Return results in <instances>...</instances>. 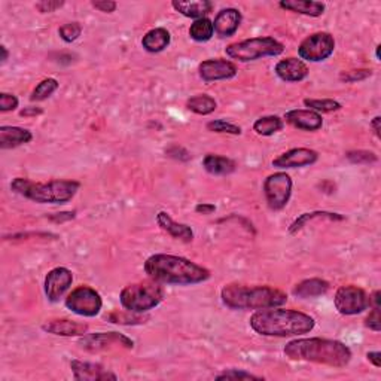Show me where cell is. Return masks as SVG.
<instances>
[{
	"label": "cell",
	"instance_id": "1f68e13d",
	"mask_svg": "<svg viewBox=\"0 0 381 381\" xmlns=\"http://www.w3.org/2000/svg\"><path fill=\"white\" fill-rule=\"evenodd\" d=\"M304 106L317 114H332V112L341 110V103L334 99H304Z\"/></svg>",
	"mask_w": 381,
	"mask_h": 381
},
{
	"label": "cell",
	"instance_id": "4fadbf2b",
	"mask_svg": "<svg viewBox=\"0 0 381 381\" xmlns=\"http://www.w3.org/2000/svg\"><path fill=\"white\" fill-rule=\"evenodd\" d=\"M236 63L225 58H209L198 64V75L204 82L228 81L237 76Z\"/></svg>",
	"mask_w": 381,
	"mask_h": 381
},
{
	"label": "cell",
	"instance_id": "c3c4849f",
	"mask_svg": "<svg viewBox=\"0 0 381 381\" xmlns=\"http://www.w3.org/2000/svg\"><path fill=\"white\" fill-rule=\"evenodd\" d=\"M367 359H368L376 368H380V367H381V353H380V352H368V353H367Z\"/></svg>",
	"mask_w": 381,
	"mask_h": 381
},
{
	"label": "cell",
	"instance_id": "836d02e7",
	"mask_svg": "<svg viewBox=\"0 0 381 381\" xmlns=\"http://www.w3.org/2000/svg\"><path fill=\"white\" fill-rule=\"evenodd\" d=\"M106 319L112 323L116 325H142L145 323L146 317H143L142 315L137 313H132V311H112L106 316Z\"/></svg>",
	"mask_w": 381,
	"mask_h": 381
},
{
	"label": "cell",
	"instance_id": "44dd1931",
	"mask_svg": "<svg viewBox=\"0 0 381 381\" xmlns=\"http://www.w3.org/2000/svg\"><path fill=\"white\" fill-rule=\"evenodd\" d=\"M158 227L166 231L173 238L184 241V243H190L194 240V231L186 223H179L167 212H160L157 214Z\"/></svg>",
	"mask_w": 381,
	"mask_h": 381
},
{
	"label": "cell",
	"instance_id": "e575fe53",
	"mask_svg": "<svg viewBox=\"0 0 381 381\" xmlns=\"http://www.w3.org/2000/svg\"><path fill=\"white\" fill-rule=\"evenodd\" d=\"M206 128L209 130L212 133H218V134H231V136H240L241 134V127L230 123L227 119H213L207 123Z\"/></svg>",
	"mask_w": 381,
	"mask_h": 381
},
{
	"label": "cell",
	"instance_id": "277c9868",
	"mask_svg": "<svg viewBox=\"0 0 381 381\" xmlns=\"http://www.w3.org/2000/svg\"><path fill=\"white\" fill-rule=\"evenodd\" d=\"M223 306L231 310H264L282 307L288 301V295L273 286H247L228 283L221 291Z\"/></svg>",
	"mask_w": 381,
	"mask_h": 381
},
{
	"label": "cell",
	"instance_id": "5bb4252c",
	"mask_svg": "<svg viewBox=\"0 0 381 381\" xmlns=\"http://www.w3.org/2000/svg\"><path fill=\"white\" fill-rule=\"evenodd\" d=\"M73 283V273L66 267H56L45 275V295L49 302H57L71 289Z\"/></svg>",
	"mask_w": 381,
	"mask_h": 381
},
{
	"label": "cell",
	"instance_id": "681fc988",
	"mask_svg": "<svg viewBox=\"0 0 381 381\" xmlns=\"http://www.w3.org/2000/svg\"><path fill=\"white\" fill-rule=\"evenodd\" d=\"M371 128L374 130V134H376V137H378L380 138V132H381V116H376L374 119L371 121Z\"/></svg>",
	"mask_w": 381,
	"mask_h": 381
},
{
	"label": "cell",
	"instance_id": "7bdbcfd3",
	"mask_svg": "<svg viewBox=\"0 0 381 381\" xmlns=\"http://www.w3.org/2000/svg\"><path fill=\"white\" fill-rule=\"evenodd\" d=\"M91 6L94 10H97L100 12H105V14H112L116 11L118 3L114 2V0H93Z\"/></svg>",
	"mask_w": 381,
	"mask_h": 381
},
{
	"label": "cell",
	"instance_id": "9a60e30c",
	"mask_svg": "<svg viewBox=\"0 0 381 381\" xmlns=\"http://www.w3.org/2000/svg\"><path fill=\"white\" fill-rule=\"evenodd\" d=\"M319 160V153L310 148H293L283 152L273 160V167L277 169H301L313 166Z\"/></svg>",
	"mask_w": 381,
	"mask_h": 381
},
{
	"label": "cell",
	"instance_id": "83f0119b",
	"mask_svg": "<svg viewBox=\"0 0 381 381\" xmlns=\"http://www.w3.org/2000/svg\"><path fill=\"white\" fill-rule=\"evenodd\" d=\"M315 219H328V221H344L345 218L340 213H332V212H325V210H316V212H308V213H302L299 214L298 218L293 221L289 225V234H297L299 232L302 228L306 227V225L310 221H315Z\"/></svg>",
	"mask_w": 381,
	"mask_h": 381
},
{
	"label": "cell",
	"instance_id": "8fae6325",
	"mask_svg": "<svg viewBox=\"0 0 381 381\" xmlns=\"http://www.w3.org/2000/svg\"><path fill=\"white\" fill-rule=\"evenodd\" d=\"M293 182L292 177L284 171H275L264 180V195L268 207L279 212L288 206L292 195Z\"/></svg>",
	"mask_w": 381,
	"mask_h": 381
},
{
	"label": "cell",
	"instance_id": "7dc6e473",
	"mask_svg": "<svg viewBox=\"0 0 381 381\" xmlns=\"http://www.w3.org/2000/svg\"><path fill=\"white\" fill-rule=\"evenodd\" d=\"M195 212L198 214H212L216 212V206L212 203H200L195 206Z\"/></svg>",
	"mask_w": 381,
	"mask_h": 381
},
{
	"label": "cell",
	"instance_id": "d4e9b609",
	"mask_svg": "<svg viewBox=\"0 0 381 381\" xmlns=\"http://www.w3.org/2000/svg\"><path fill=\"white\" fill-rule=\"evenodd\" d=\"M329 288H331V284H329L326 280L315 277V279H306L295 284L292 293L297 298L308 299V298H317L325 295V293L329 291Z\"/></svg>",
	"mask_w": 381,
	"mask_h": 381
},
{
	"label": "cell",
	"instance_id": "f907efd6",
	"mask_svg": "<svg viewBox=\"0 0 381 381\" xmlns=\"http://www.w3.org/2000/svg\"><path fill=\"white\" fill-rule=\"evenodd\" d=\"M371 298V307H380L381 306V292L376 291L372 295H369Z\"/></svg>",
	"mask_w": 381,
	"mask_h": 381
},
{
	"label": "cell",
	"instance_id": "e0dca14e",
	"mask_svg": "<svg viewBox=\"0 0 381 381\" xmlns=\"http://www.w3.org/2000/svg\"><path fill=\"white\" fill-rule=\"evenodd\" d=\"M286 123L302 132H317L323 127V118L310 109H292L284 114Z\"/></svg>",
	"mask_w": 381,
	"mask_h": 381
},
{
	"label": "cell",
	"instance_id": "7c38bea8",
	"mask_svg": "<svg viewBox=\"0 0 381 381\" xmlns=\"http://www.w3.org/2000/svg\"><path fill=\"white\" fill-rule=\"evenodd\" d=\"M84 350L88 352H101L110 347H124V349H133L134 341L128 339L127 335L119 332H94V334H85L81 336L79 343Z\"/></svg>",
	"mask_w": 381,
	"mask_h": 381
},
{
	"label": "cell",
	"instance_id": "ffe728a7",
	"mask_svg": "<svg viewBox=\"0 0 381 381\" xmlns=\"http://www.w3.org/2000/svg\"><path fill=\"white\" fill-rule=\"evenodd\" d=\"M42 331L57 336H84L88 334V325L69 319H51L42 325Z\"/></svg>",
	"mask_w": 381,
	"mask_h": 381
},
{
	"label": "cell",
	"instance_id": "b9f144b4",
	"mask_svg": "<svg viewBox=\"0 0 381 381\" xmlns=\"http://www.w3.org/2000/svg\"><path fill=\"white\" fill-rule=\"evenodd\" d=\"M36 10L42 14H49V12H54L57 10H60V8H63L64 6V2L62 0V2H58V0H42V2H38L36 5Z\"/></svg>",
	"mask_w": 381,
	"mask_h": 381
},
{
	"label": "cell",
	"instance_id": "ac0fdd59",
	"mask_svg": "<svg viewBox=\"0 0 381 381\" xmlns=\"http://www.w3.org/2000/svg\"><path fill=\"white\" fill-rule=\"evenodd\" d=\"M241 20H243V16H241V12L236 10V8H223L214 16V33L222 39L231 38L237 33Z\"/></svg>",
	"mask_w": 381,
	"mask_h": 381
},
{
	"label": "cell",
	"instance_id": "d590c367",
	"mask_svg": "<svg viewBox=\"0 0 381 381\" xmlns=\"http://www.w3.org/2000/svg\"><path fill=\"white\" fill-rule=\"evenodd\" d=\"M81 33H82V25L77 21L66 23L58 29V36L62 38V40H64L66 43L75 42L77 38L81 36Z\"/></svg>",
	"mask_w": 381,
	"mask_h": 381
},
{
	"label": "cell",
	"instance_id": "603a6c76",
	"mask_svg": "<svg viewBox=\"0 0 381 381\" xmlns=\"http://www.w3.org/2000/svg\"><path fill=\"white\" fill-rule=\"evenodd\" d=\"M171 6L176 12L186 16V19L194 20L206 19V15L212 12L213 10V3L210 0H190V2L189 0L188 2H184V0H173Z\"/></svg>",
	"mask_w": 381,
	"mask_h": 381
},
{
	"label": "cell",
	"instance_id": "d6986e66",
	"mask_svg": "<svg viewBox=\"0 0 381 381\" xmlns=\"http://www.w3.org/2000/svg\"><path fill=\"white\" fill-rule=\"evenodd\" d=\"M274 72L284 82H301L308 76L310 71L302 60L289 57L280 60V62L275 64Z\"/></svg>",
	"mask_w": 381,
	"mask_h": 381
},
{
	"label": "cell",
	"instance_id": "f5cc1de1",
	"mask_svg": "<svg viewBox=\"0 0 381 381\" xmlns=\"http://www.w3.org/2000/svg\"><path fill=\"white\" fill-rule=\"evenodd\" d=\"M380 45H377V48H376V57H377V60L380 62Z\"/></svg>",
	"mask_w": 381,
	"mask_h": 381
},
{
	"label": "cell",
	"instance_id": "f546056e",
	"mask_svg": "<svg viewBox=\"0 0 381 381\" xmlns=\"http://www.w3.org/2000/svg\"><path fill=\"white\" fill-rule=\"evenodd\" d=\"M284 127L283 119L277 115H267V116H261L258 118L254 123V132L258 136L262 137H270L275 133L282 132Z\"/></svg>",
	"mask_w": 381,
	"mask_h": 381
},
{
	"label": "cell",
	"instance_id": "484cf974",
	"mask_svg": "<svg viewBox=\"0 0 381 381\" xmlns=\"http://www.w3.org/2000/svg\"><path fill=\"white\" fill-rule=\"evenodd\" d=\"M171 42L170 32L164 27H155L146 34L142 39V47L145 51H148L151 54H158L161 51L166 49Z\"/></svg>",
	"mask_w": 381,
	"mask_h": 381
},
{
	"label": "cell",
	"instance_id": "4316f807",
	"mask_svg": "<svg viewBox=\"0 0 381 381\" xmlns=\"http://www.w3.org/2000/svg\"><path fill=\"white\" fill-rule=\"evenodd\" d=\"M203 167L207 173H210L213 176H225V175H231L232 171H236L237 164L231 158L222 157V155L207 153L203 158Z\"/></svg>",
	"mask_w": 381,
	"mask_h": 381
},
{
	"label": "cell",
	"instance_id": "3957f363",
	"mask_svg": "<svg viewBox=\"0 0 381 381\" xmlns=\"http://www.w3.org/2000/svg\"><path fill=\"white\" fill-rule=\"evenodd\" d=\"M283 352L291 360L313 362L332 368L347 367L353 358L349 345L339 340L319 339V336L292 340L284 345Z\"/></svg>",
	"mask_w": 381,
	"mask_h": 381
},
{
	"label": "cell",
	"instance_id": "cb8c5ba5",
	"mask_svg": "<svg viewBox=\"0 0 381 381\" xmlns=\"http://www.w3.org/2000/svg\"><path fill=\"white\" fill-rule=\"evenodd\" d=\"M279 6L284 11L313 16V19L322 16L326 10L323 2H316V0H282Z\"/></svg>",
	"mask_w": 381,
	"mask_h": 381
},
{
	"label": "cell",
	"instance_id": "30bf717a",
	"mask_svg": "<svg viewBox=\"0 0 381 381\" xmlns=\"http://www.w3.org/2000/svg\"><path fill=\"white\" fill-rule=\"evenodd\" d=\"M334 304L343 316H356L371 307V298L365 289L354 284H345L335 292Z\"/></svg>",
	"mask_w": 381,
	"mask_h": 381
},
{
	"label": "cell",
	"instance_id": "8d00e7d4",
	"mask_svg": "<svg viewBox=\"0 0 381 381\" xmlns=\"http://www.w3.org/2000/svg\"><path fill=\"white\" fill-rule=\"evenodd\" d=\"M345 158H347L352 164H374L378 161V157L374 152L365 151V149L349 151L345 153Z\"/></svg>",
	"mask_w": 381,
	"mask_h": 381
},
{
	"label": "cell",
	"instance_id": "60d3db41",
	"mask_svg": "<svg viewBox=\"0 0 381 381\" xmlns=\"http://www.w3.org/2000/svg\"><path fill=\"white\" fill-rule=\"evenodd\" d=\"M365 326L371 331L380 332L381 331V317H380V307H372L369 315L365 319Z\"/></svg>",
	"mask_w": 381,
	"mask_h": 381
},
{
	"label": "cell",
	"instance_id": "f1b7e54d",
	"mask_svg": "<svg viewBox=\"0 0 381 381\" xmlns=\"http://www.w3.org/2000/svg\"><path fill=\"white\" fill-rule=\"evenodd\" d=\"M186 108L188 110L193 112V114L206 116L213 114L216 108H218V101H216L209 94H198L194 95V97L188 99Z\"/></svg>",
	"mask_w": 381,
	"mask_h": 381
},
{
	"label": "cell",
	"instance_id": "7a4b0ae2",
	"mask_svg": "<svg viewBox=\"0 0 381 381\" xmlns=\"http://www.w3.org/2000/svg\"><path fill=\"white\" fill-rule=\"evenodd\" d=\"M249 325L258 335L286 339L311 332L316 326V320L298 310L273 307L256 310L250 316Z\"/></svg>",
	"mask_w": 381,
	"mask_h": 381
},
{
	"label": "cell",
	"instance_id": "816d5d0a",
	"mask_svg": "<svg viewBox=\"0 0 381 381\" xmlns=\"http://www.w3.org/2000/svg\"><path fill=\"white\" fill-rule=\"evenodd\" d=\"M0 51H2V64H5L8 62V58H10V51H8V48L5 45L0 47Z\"/></svg>",
	"mask_w": 381,
	"mask_h": 381
},
{
	"label": "cell",
	"instance_id": "5b68a950",
	"mask_svg": "<svg viewBox=\"0 0 381 381\" xmlns=\"http://www.w3.org/2000/svg\"><path fill=\"white\" fill-rule=\"evenodd\" d=\"M79 188V182L64 179L33 182L27 177H15L11 182V189L15 194L39 204H66L76 195Z\"/></svg>",
	"mask_w": 381,
	"mask_h": 381
},
{
	"label": "cell",
	"instance_id": "4dcf8cb0",
	"mask_svg": "<svg viewBox=\"0 0 381 381\" xmlns=\"http://www.w3.org/2000/svg\"><path fill=\"white\" fill-rule=\"evenodd\" d=\"M214 34V29H213V21L206 19H200L195 20L189 27V36L195 42H209Z\"/></svg>",
	"mask_w": 381,
	"mask_h": 381
},
{
	"label": "cell",
	"instance_id": "f6af8a7d",
	"mask_svg": "<svg viewBox=\"0 0 381 381\" xmlns=\"http://www.w3.org/2000/svg\"><path fill=\"white\" fill-rule=\"evenodd\" d=\"M76 218V213L75 212H62V213H54V214H49L48 219L53 221L56 223H63V222H69Z\"/></svg>",
	"mask_w": 381,
	"mask_h": 381
},
{
	"label": "cell",
	"instance_id": "9c48e42d",
	"mask_svg": "<svg viewBox=\"0 0 381 381\" xmlns=\"http://www.w3.org/2000/svg\"><path fill=\"white\" fill-rule=\"evenodd\" d=\"M335 51V39L331 33L317 32L310 34L299 43L298 56L302 62L320 63L325 62L334 54Z\"/></svg>",
	"mask_w": 381,
	"mask_h": 381
},
{
	"label": "cell",
	"instance_id": "7402d4cb",
	"mask_svg": "<svg viewBox=\"0 0 381 381\" xmlns=\"http://www.w3.org/2000/svg\"><path fill=\"white\" fill-rule=\"evenodd\" d=\"M33 140V133L27 128L15 125L0 127V148L14 149L21 145H27Z\"/></svg>",
	"mask_w": 381,
	"mask_h": 381
},
{
	"label": "cell",
	"instance_id": "74e56055",
	"mask_svg": "<svg viewBox=\"0 0 381 381\" xmlns=\"http://www.w3.org/2000/svg\"><path fill=\"white\" fill-rule=\"evenodd\" d=\"M372 76V71L371 69H354V71H347V72H341L340 79L345 84H354V82H360L365 81L368 77Z\"/></svg>",
	"mask_w": 381,
	"mask_h": 381
},
{
	"label": "cell",
	"instance_id": "bcb514c9",
	"mask_svg": "<svg viewBox=\"0 0 381 381\" xmlns=\"http://www.w3.org/2000/svg\"><path fill=\"white\" fill-rule=\"evenodd\" d=\"M43 114V109L42 108H38V106H29V108H24L21 112H20V115L24 116V118H34V116H39Z\"/></svg>",
	"mask_w": 381,
	"mask_h": 381
},
{
	"label": "cell",
	"instance_id": "d6a6232c",
	"mask_svg": "<svg viewBox=\"0 0 381 381\" xmlns=\"http://www.w3.org/2000/svg\"><path fill=\"white\" fill-rule=\"evenodd\" d=\"M58 86H60V84H58L57 79H54V77H45V79L40 81L36 85V88L32 91L30 100L32 101H43V100H47V99H49L51 95H53L58 90Z\"/></svg>",
	"mask_w": 381,
	"mask_h": 381
},
{
	"label": "cell",
	"instance_id": "6da1fadb",
	"mask_svg": "<svg viewBox=\"0 0 381 381\" xmlns=\"http://www.w3.org/2000/svg\"><path fill=\"white\" fill-rule=\"evenodd\" d=\"M145 273L161 284L193 286L210 279V271L184 256L155 254L145 261Z\"/></svg>",
	"mask_w": 381,
	"mask_h": 381
},
{
	"label": "cell",
	"instance_id": "8992f818",
	"mask_svg": "<svg viewBox=\"0 0 381 381\" xmlns=\"http://www.w3.org/2000/svg\"><path fill=\"white\" fill-rule=\"evenodd\" d=\"M164 299V288L152 279L127 284L119 293V302L124 310L143 315L158 307Z\"/></svg>",
	"mask_w": 381,
	"mask_h": 381
},
{
	"label": "cell",
	"instance_id": "52a82bcc",
	"mask_svg": "<svg viewBox=\"0 0 381 381\" xmlns=\"http://www.w3.org/2000/svg\"><path fill=\"white\" fill-rule=\"evenodd\" d=\"M283 51L284 47L282 42L271 36H259L231 43L225 48V54L231 60H236V62L249 63L264 57H277Z\"/></svg>",
	"mask_w": 381,
	"mask_h": 381
},
{
	"label": "cell",
	"instance_id": "ba28073f",
	"mask_svg": "<svg viewBox=\"0 0 381 381\" xmlns=\"http://www.w3.org/2000/svg\"><path fill=\"white\" fill-rule=\"evenodd\" d=\"M64 304L77 316L95 317L103 308V299L100 293L91 286L81 284L69 293Z\"/></svg>",
	"mask_w": 381,
	"mask_h": 381
},
{
	"label": "cell",
	"instance_id": "ee69618b",
	"mask_svg": "<svg viewBox=\"0 0 381 381\" xmlns=\"http://www.w3.org/2000/svg\"><path fill=\"white\" fill-rule=\"evenodd\" d=\"M166 153L169 155V157L175 158V160H180V161L190 160L189 152L185 148H182V146H171V148H169L166 151Z\"/></svg>",
	"mask_w": 381,
	"mask_h": 381
},
{
	"label": "cell",
	"instance_id": "ab89813d",
	"mask_svg": "<svg viewBox=\"0 0 381 381\" xmlns=\"http://www.w3.org/2000/svg\"><path fill=\"white\" fill-rule=\"evenodd\" d=\"M20 101L16 95L10 93H0V112H12L19 108Z\"/></svg>",
	"mask_w": 381,
	"mask_h": 381
},
{
	"label": "cell",
	"instance_id": "f35d334b",
	"mask_svg": "<svg viewBox=\"0 0 381 381\" xmlns=\"http://www.w3.org/2000/svg\"><path fill=\"white\" fill-rule=\"evenodd\" d=\"M216 380H264L262 377L255 376L245 369H227L222 374L216 376Z\"/></svg>",
	"mask_w": 381,
	"mask_h": 381
},
{
	"label": "cell",
	"instance_id": "2e32d148",
	"mask_svg": "<svg viewBox=\"0 0 381 381\" xmlns=\"http://www.w3.org/2000/svg\"><path fill=\"white\" fill-rule=\"evenodd\" d=\"M73 378L77 381H99V380H118V376L108 371L99 363L84 362L73 359L71 362Z\"/></svg>",
	"mask_w": 381,
	"mask_h": 381
}]
</instances>
